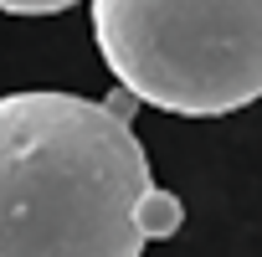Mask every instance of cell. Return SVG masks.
<instances>
[{"label": "cell", "instance_id": "3", "mask_svg": "<svg viewBox=\"0 0 262 257\" xmlns=\"http://www.w3.org/2000/svg\"><path fill=\"white\" fill-rule=\"evenodd\" d=\"M180 226H185V206H180V196L165 190V185H155V190L144 196V231L160 242V237H175Z\"/></svg>", "mask_w": 262, "mask_h": 257}, {"label": "cell", "instance_id": "4", "mask_svg": "<svg viewBox=\"0 0 262 257\" xmlns=\"http://www.w3.org/2000/svg\"><path fill=\"white\" fill-rule=\"evenodd\" d=\"M77 6V0H0V11H11V16H57Z\"/></svg>", "mask_w": 262, "mask_h": 257}, {"label": "cell", "instance_id": "2", "mask_svg": "<svg viewBox=\"0 0 262 257\" xmlns=\"http://www.w3.org/2000/svg\"><path fill=\"white\" fill-rule=\"evenodd\" d=\"M93 41L118 88L180 118L262 98V0H93Z\"/></svg>", "mask_w": 262, "mask_h": 257}, {"label": "cell", "instance_id": "1", "mask_svg": "<svg viewBox=\"0 0 262 257\" xmlns=\"http://www.w3.org/2000/svg\"><path fill=\"white\" fill-rule=\"evenodd\" d=\"M149 155L113 98H0V257H139Z\"/></svg>", "mask_w": 262, "mask_h": 257}]
</instances>
